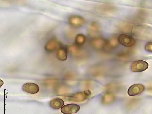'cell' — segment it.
I'll return each mask as SVG.
<instances>
[{"mask_svg": "<svg viewBox=\"0 0 152 114\" xmlns=\"http://www.w3.org/2000/svg\"><path fill=\"white\" fill-rule=\"evenodd\" d=\"M107 42L103 37H96L91 41V45L94 48L100 49L105 47Z\"/></svg>", "mask_w": 152, "mask_h": 114, "instance_id": "8", "label": "cell"}, {"mask_svg": "<svg viewBox=\"0 0 152 114\" xmlns=\"http://www.w3.org/2000/svg\"><path fill=\"white\" fill-rule=\"evenodd\" d=\"M67 50L70 53L73 55H76L79 53L80 49L77 45H73L68 46Z\"/></svg>", "mask_w": 152, "mask_h": 114, "instance_id": "16", "label": "cell"}, {"mask_svg": "<svg viewBox=\"0 0 152 114\" xmlns=\"http://www.w3.org/2000/svg\"><path fill=\"white\" fill-rule=\"evenodd\" d=\"M118 45L117 37L115 36L111 37L107 42L105 47L107 49H112L116 48Z\"/></svg>", "mask_w": 152, "mask_h": 114, "instance_id": "11", "label": "cell"}, {"mask_svg": "<svg viewBox=\"0 0 152 114\" xmlns=\"http://www.w3.org/2000/svg\"><path fill=\"white\" fill-rule=\"evenodd\" d=\"M144 86L141 84H135L129 88L128 94L129 96H135L140 95L144 91Z\"/></svg>", "mask_w": 152, "mask_h": 114, "instance_id": "5", "label": "cell"}, {"mask_svg": "<svg viewBox=\"0 0 152 114\" xmlns=\"http://www.w3.org/2000/svg\"><path fill=\"white\" fill-rule=\"evenodd\" d=\"M115 96L111 93H107L104 95L101 99V102L104 105L113 103L115 99Z\"/></svg>", "mask_w": 152, "mask_h": 114, "instance_id": "12", "label": "cell"}, {"mask_svg": "<svg viewBox=\"0 0 152 114\" xmlns=\"http://www.w3.org/2000/svg\"><path fill=\"white\" fill-rule=\"evenodd\" d=\"M148 63L143 60H138L134 62L131 67L133 72H139L145 71L148 67Z\"/></svg>", "mask_w": 152, "mask_h": 114, "instance_id": "2", "label": "cell"}, {"mask_svg": "<svg viewBox=\"0 0 152 114\" xmlns=\"http://www.w3.org/2000/svg\"><path fill=\"white\" fill-rule=\"evenodd\" d=\"M86 41V37L82 34H78L75 37V42L77 45H83L85 43Z\"/></svg>", "mask_w": 152, "mask_h": 114, "instance_id": "15", "label": "cell"}, {"mask_svg": "<svg viewBox=\"0 0 152 114\" xmlns=\"http://www.w3.org/2000/svg\"><path fill=\"white\" fill-rule=\"evenodd\" d=\"M145 49L147 51L152 53V42L147 44L145 47Z\"/></svg>", "mask_w": 152, "mask_h": 114, "instance_id": "17", "label": "cell"}, {"mask_svg": "<svg viewBox=\"0 0 152 114\" xmlns=\"http://www.w3.org/2000/svg\"><path fill=\"white\" fill-rule=\"evenodd\" d=\"M100 31L99 25L95 22H92L89 27V32L91 35L94 36L98 34Z\"/></svg>", "mask_w": 152, "mask_h": 114, "instance_id": "14", "label": "cell"}, {"mask_svg": "<svg viewBox=\"0 0 152 114\" xmlns=\"http://www.w3.org/2000/svg\"><path fill=\"white\" fill-rule=\"evenodd\" d=\"M68 21L72 26L79 27L83 26L86 23V20L83 17L76 15H72L68 19Z\"/></svg>", "mask_w": 152, "mask_h": 114, "instance_id": "3", "label": "cell"}, {"mask_svg": "<svg viewBox=\"0 0 152 114\" xmlns=\"http://www.w3.org/2000/svg\"><path fill=\"white\" fill-rule=\"evenodd\" d=\"M56 56L58 59L61 61L66 60L67 58V50L64 48H60L57 50Z\"/></svg>", "mask_w": 152, "mask_h": 114, "instance_id": "13", "label": "cell"}, {"mask_svg": "<svg viewBox=\"0 0 152 114\" xmlns=\"http://www.w3.org/2000/svg\"><path fill=\"white\" fill-rule=\"evenodd\" d=\"M91 95V93L89 90H86L82 92L75 93L69 98V102L75 103L83 102Z\"/></svg>", "mask_w": 152, "mask_h": 114, "instance_id": "1", "label": "cell"}, {"mask_svg": "<svg viewBox=\"0 0 152 114\" xmlns=\"http://www.w3.org/2000/svg\"><path fill=\"white\" fill-rule=\"evenodd\" d=\"M118 41L123 45L127 47H131L134 46L136 41L131 36L125 34L120 35L118 37Z\"/></svg>", "mask_w": 152, "mask_h": 114, "instance_id": "4", "label": "cell"}, {"mask_svg": "<svg viewBox=\"0 0 152 114\" xmlns=\"http://www.w3.org/2000/svg\"><path fill=\"white\" fill-rule=\"evenodd\" d=\"M80 107L77 104H71L63 106L61 109V112L64 114H72L77 112Z\"/></svg>", "mask_w": 152, "mask_h": 114, "instance_id": "6", "label": "cell"}, {"mask_svg": "<svg viewBox=\"0 0 152 114\" xmlns=\"http://www.w3.org/2000/svg\"><path fill=\"white\" fill-rule=\"evenodd\" d=\"M23 90L29 94H34L37 93L40 91V88L37 84L28 83L24 84L22 87Z\"/></svg>", "mask_w": 152, "mask_h": 114, "instance_id": "7", "label": "cell"}, {"mask_svg": "<svg viewBox=\"0 0 152 114\" xmlns=\"http://www.w3.org/2000/svg\"><path fill=\"white\" fill-rule=\"evenodd\" d=\"M58 45V42L56 39H50L46 43L45 48L48 52H52L57 48Z\"/></svg>", "mask_w": 152, "mask_h": 114, "instance_id": "9", "label": "cell"}, {"mask_svg": "<svg viewBox=\"0 0 152 114\" xmlns=\"http://www.w3.org/2000/svg\"><path fill=\"white\" fill-rule=\"evenodd\" d=\"M50 105L55 109H58L61 108L64 104V101L59 98H55L50 101Z\"/></svg>", "mask_w": 152, "mask_h": 114, "instance_id": "10", "label": "cell"}]
</instances>
